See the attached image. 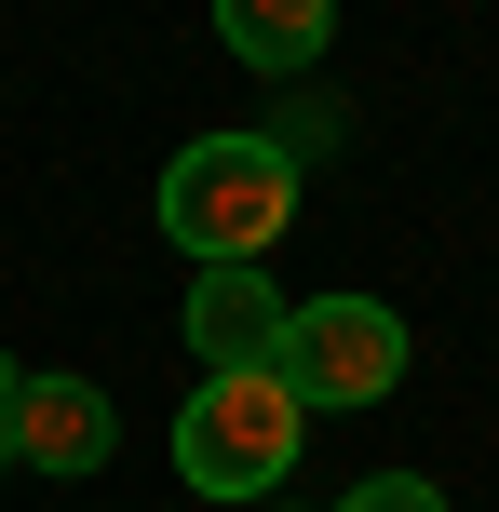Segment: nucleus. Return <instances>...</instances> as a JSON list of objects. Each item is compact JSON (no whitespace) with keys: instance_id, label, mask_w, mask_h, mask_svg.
<instances>
[{"instance_id":"nucleus-7","label":"nucleus","mask_w":499,"mask_h":512,"mask_svg":"<svg viewBox=\"0 0 499 512\" xmlns=\"http://www.w3.org/2000/svg\"><path fill=\"white\" fill-rule=\"evenodd\" d=\"M338 512H446V486H432V472H365Z\"/></svg>"},{"instance_id":"nucleus-6","label":"nucleus","mask_w":499,"mask_h":512,"mask_svg":"<svg viewBox=\"0 0 499 512\" xmlns=\"http://www.w3.org/2000/svg\"><path fill=\"white\" fill-rule=\"evenodd\" d=\"M216 41H230L243 68H324L338 0H216Z\"/></svg>"},{"instance_id":"nucleus-4","label":"nucleus","mask_w":499,"mask_h":512,"mask_svg":"<svg viewBox=\"0 0 499 512\" xmlns=\"http://www.w3.org/2000/svg\"><path fill=\"white\" fill-rule=\"evenodd\" d=\"M0 445H14L27 472H54V486H81V472L122 445V418H108V391H95V378L41 364V378H14V391H0Z\"/></svg>"},{"instance_id":"nucleus-1","label":"nucleus","mask_w":499,"mask_h":512,"mask_svg":"<svg viewBox=\"0 0 499 512\" xmlns=\"http://www.w3.org/2000/svg\"><path fill=\"white\" fill-rule=\"evenodd\" d=\"M162 243H189L216 270V256H257L270 270V243L297 230V149L284 135H189L176 162H162Z\"/></svg>"},{"instance_id":"nucleus-2","label":"nucleus","mask_w":499,"mask_h":512,"mask_svg":"<svg viewBox=\"0 0 499 512\" xmlns=\"http://www.w3.org/2000/svg\"><path fill=\"white\" fill-rule=\"evenodd\" d=\"M297 432H311V405H297L270 364H216V378L176 405V472L203 499H270L297 472Z\"/></svg>"},{"instance_id":"nucleus-3","label":"nucleus","mask_w":499,"mask_h":512,"mask_svg":"<svg viewBox=\"0 0 499 512\" xmlns=\"http://www.w3.org/2000/svg\"><path fill=\"white\" fill-rule=\"evenodd\" d=\"M270 378H284L297 405H392L405 391V310L392 297H284Z\"/></svg>"},{"instance_id":"nucleus-5","label":"nucleus","mask_w":499,"mask_h":512,"mask_svg":"<svg viewBox=\"0 0 499 512\" xmlns=\"http://www.w3.org/2000/svg\"><path fill=\"white\" fill-rule=\"evenodd\" d=\"M189 351H203V378H216V364H270V351H284V297H270L257 256H216V270L189 283Z\"/></svg>"},{"instance_id":"nucleus-8","label":"nucleus","mask_w":499,"mask_h":512,"mask_svg":"<svg viewBox=\"0 0 499 512\" xmlns=\"http://www.w3.org/2000/svg\"><path fill=\"white\" fill-rule=\"evenodd\" d=\"M0 391H14V364H0ZM0 472H14V445H0Z\"/></svg>"}]
</instances>
